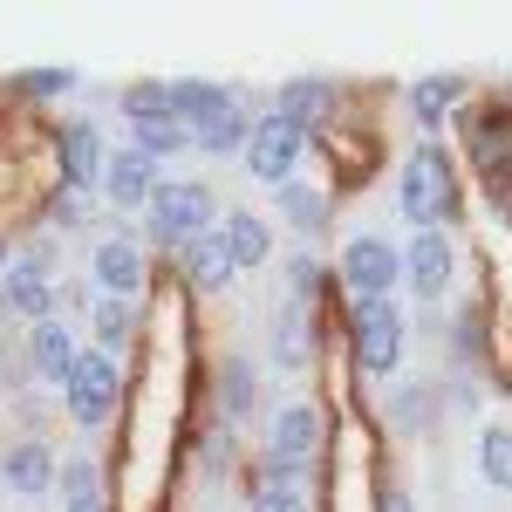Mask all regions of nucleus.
Wrapping results in <instances>:
<instances>
[{"label":"nucleus","instance_id":"f257e3e1","mask_svg":"<svg viewBox=\"0 0 512 512\" xmlns=\"http://www.w3.org/2000/svg\"><path fill=\"white\" fill-rule=\"evenodd\" d=\"M396 205H403V219H410L417 233H437V226H451V219H458V185H451V158H444L437 144H424L417 158L403 164Z\"/></svg>","mask_w":512,"mask_h":512},{"label":"nucleus","instance_id":"f03ea898","mask_svg":"<svg viewBox=\"0 0 512 512\" xmlns=\"http://www.w3.org/2000/svg\"><path fill=\"white\" fill-rule=\"evenodd\" d=\"M355 369L362 376H390L403 362V315L390 301H355Z\"/></svg>","mask_w":512,"mask_h":512},{"label":"nucleus","instance_id":"7ed1b4c3","mask_svg":"<svg viewBox=\"0 0 512 512\" xmlns=\"http://www.w3.org/2000/svg\"><path fill=\"white\" fill-rule=\"evenodd\" d=\"M144 212H151V239L192 246V239L212 226V192H205V185H158V198H151Z\"/></svg>","mask_w":512,"mask_h":512},{"label":"nucleus","instance_id":"20e7f679","mask_svg":"<svg viewBox=\"0 0 512 512\" xmlns=\"http://www.w3.org/2000/svg\"><path fill=\"white\" fill-rule=\"evenodd\" d=\"M396 280H403V253H396L390 239H376V233L349 239V253H342V287H349L355 301H383Z\"/></svg>","mask_w":512,"mask_h":512},{"label":"nucleus","instance_id":"39448f33","mask_svg":"<svg viewBox=\"0 0 512 512\" xmlns=\"http://www.w3.org/2000/svg\"><path fill=\"white\" fill-rule=\"evenodd\" d=\"M301 151H308V130L294 117H260L253 137H246V171L267 178V185H287V171H294Z\"/></svg>","mask_w":512,"mask_h":512},{"label":"nucleus","instance_id":"423d86ee","mask_svg":"<svg viewBox=\"0 0 512 512\" xmlns=\"http://www.w3.org/2000/svg\"><path fill=\"white\" fill-rule=\"evenodd\" d=\"M117 390H123L117 362H110V355H82L76 376H69V417L96 431V424H103V417L117 410Z\"/></svg>","mask_w":512,"mask_h":512},{"label":"nucleus","instance_id":"0eeeda50","mask_svg":"<svg viewBox=\"0 0 512 512\" xmlns=\"http://www.w3.org/2000/svg\"><path fill=\"white\" fill-rule=\"evenodd\" d=\"M458 123H465V151L478 171L512 178V110H465Z\"/></svg>","mask_w":512,"mask_h":512},{"label":"nucleus","instance_id":"6e6552de","mask_svg":"<svg viewBox=\"0 0 512 512\" xmlns=\"http://www.w3.org/2000/svg\"><path fill=\"white\" fill-rule=\"evenodd\" d=\"M315 151H328L335 178L342 185H362L369 164H376V130H349V123H321L315 130Z\"/></svg>","mask_w":512,"mask_h":512},{"label":"nucleus","instance_id":"1a4fd4ad","mask_svg":"<svg viewBox=\"0 0 512 512\" xmlns=\"http://www.w3.org/2000/svg\"><path fill=\"white\" fill-rule=\"evenodd\" d=\"M403 280H410L424 301H437V294L451 287V239L444 233H417L410 253H403Z\"/></svg>","mask_w":512,"mask_h":512},{"label":"nucleus","instance_id":"9d476101","mask_svg":"<svg viewBox=\"0 0 512 512\" xmlns=\"http://www.w3.org/2000/svg\"><path fill=\"white\" fill-rule=\"evenodd\" d=\"M151 171H158V158H144V151L130 144V151H117V158H110L103 192L117 198V205H151V198H158V178H151Z\"/></svg>","mask_w":512,"mask_h":512},{"label":"nucleus","instance_id":"9b49d317","mask_svg":"<svg viewBox=\"0 0 512 512\" xmlns=\"http://www.w3.org/2000/svg\"><path fill=\"white\" fill-rule=\"evenodd\" d=\"M0 472H7V485H14L21 499H41V492L55 485V451H48V437H28V444H14Z\"/></svg>","mask_w":512,"mask_h":512},{"label":"nucleus","instance_id":"f8f14e48","mask_svg":"<svg viewBox=\"0 0 512 512\" xmlns=\"http://www.w3.org/2000/svg\"><path fill=\"white\" fill-rule=\"evenodd\" d=\"M321 410L315 403H294V410H280V424H274V458H287V465H308L315 458V444H321Z\"/></svg>","mask_w":512,"mask_h":512},{"label":"nucleus","instance_id":"ddd939ff","mask_svg":"<svg viewBox=\"0 0 512 512\" xmlns=\"http://www.w3.org/2000/svg\"><path fill=\"white\" fill-rule=\"evenodd\" d=\"M328 110H335V82H321V76H294L287 89H280V117H294L301 130H308V123H315V130H321V123H335Z\"/></svg>","mask_w":512,"mask_h":512},{"label":"nucleus","instance_id":"4468645a","mask_svg":"<svg viewBox=\"0 0 512 512\" xmlns=\"http://www.w3.org/2000/svg\"><path fill=\"white\" fill-rule=\"evenodd\" d=\"M185 280L205 287V294L233 280V246H226V233H198L192 246H185Z\"/></svg>","mask_w":512,"mask_h":512},{"label":"nucleus","instance_id":"2eb2a0df","mask_svg":"<svg viewBox=\"0 0 512 512\" xmlns=\"http://www.w3.org/2000/svg\"><path fill=\"white\" fill-rule=\"evenodd\" d=\"M28 355H35V369L41 376H48V383H69V376H76V335H69V328H62V321H41L35 328V342H28Z\"/></svg>","mask_w":512,"mask_h":512},{"label":"nucleus","instance_id":"dca6fc26","mask_svg":"<svg viewBox=\"0 0 512 512\" xmlns=\"http://www.w3.org/2000/svg\"><path fill=\"white\" fill-rule=\"evenodd\" d=\"M96 280H103V294H110V301L137 294V280H144L137 246H130V239H103V246H96Z\"/></svg>","mask_w":512,"mask_h":512},{"label":"nucleus","instance_id":"f3484780","mask_svg":"<svg viewBox=\"0 0 512 512\" xmlns=\"http://www.w3.org/2000/svg\"><path fill=\"white\" fill-rule=\"evenodd\" d=\"M48 301H55V287H48V260H21L14 274H7V308H21V315L35 321H48Z\"/></svg>","mask_w":512,"mask_h":512},{"label":"nucleus","instance_id":"a211bd4d","mask_svg":"<svg viewBox=\"0 0 512 512\" xmlns=\"http://www.w3.org/2000/svg\"><path fill=\"white\" fill-rule=\"evenodd\" d=\"M130 130H137V151H144V158H171V151L198 144L192 130L178 123V110H144V117H130Z\"/></svg>","mask_w":512,"mask_h":512},{"label":"nucleus","instance_id":"6ab92c4d","mask_svg":"<svg viewBox=\"0 0 512 512\" xmlns=\"http://www.w3.org/2000/svg\"><path fill=\"white\" fill-rule=\"evenodd\" d=\"M62 171H69V185H96L110 171V158H103V144H96L89 123H69L62 130Z\"/></svg>","mask_w":512,"mask_h":512},{"label":"nucleus","instance_id":"aec40b11","mask_svg":"<svg viewBox=\"0 0 512 512\" xmlns=\"http://www.w3.org/2000/svg\"><path fill=\"white\" fill-rule=\"evenodd\" d=\"M171 110H178V117H192V130H198V123L239 110V103H233V89H219V82H171Z\"/></svg>","mask_w":512,"mask_h":512},{"label":"nucleus","instance_id":"412c9836","mask_svg":"<svg viewBox=\"0 0 512 512\" xmlns=\"http://www.w3.org/2000/svg\"><path fill=\"white\" fill-rule=\"evenodd\" d=\"M219 233H226V246H233V267H260V260L274 253V233H267L260 212H233Z\"/></svg>","mask_w":512,"mask_h":512},{"label":"nucleus","instance_id":"4be33fe9","mask_svg":"<svg viewBox=\"0 0 512 512\" xmlns=\"http://www.w3.org/2000/svg\"><path fill=\"white\" fill-rule=\"evenodd\" d=\"M308 355H315V342H308V301H287L280 328H274V362L280 369H308Z\"/></svg>","mask_w":512,"mask_h":512},{"label":"nucleus","instance_id":"5701e85b","mask_svg":"<svg viewBox=\"0 0 512 512\" xmlns=\"http://www.w3.org/2000/svg\"><path fill=\"white\" fill-rule=\"evenodd\" d=\"M451 103H465V82H458V76H431V82H417V89H410V110H417V123H424V130H431V123H444V110H451Z\"/></svg>","mask_w":512,"mask_h":512},{"label":"nucleus","instance_id":"b1692460","mask_svg":"<svg viewBox=\"0 0 512 512\" xmlns=\"http://www.w3.org/2000/svg\"><path fill=\"white\" fill-rule=\"evenodd\" d=\"M280 212L294 219V233H321L328 226V192H315V185H280Z\"/></svg>","mask_w":512,"mask_h":512},{"label":"nucleus","instance_id":"393cba45","mask_svg":"<svg viewBox=\"0 0 512 512\" xmlns=\"http://www.w3.org/2000/svg\"><path fill=\"white\" fill-rule=\"evenodd\" d=\"M478 465H485V478H492L499 492H512V431H506V424L478 437Z\"/></svg>","mask_w":512,"mask_h":512},{"label":"nucleus","instance_id":"a878e982","mask_svg":"<svg viewBox=\"0 0 512 512\" xmlns=\"http://www.w3.org/2000/svg\"><path fill=\"white\" fill-rule=\"evenodd\" d=\"M205 151H246V137H253V123L239 117V110H226V117H212V123H198L192 130Z\"/></svg>","mask_w":512,"mask_h":512},{"label":"nucleus","instance_id":"bb28decb","mask_svg":"<svg viewBox=\"0 0 512 512\" xmlns=\"http://www.w3.org/2000/svg\"><path fill=\"white\" fill-rule=\"evenodd\" d=\"M89 315H96V342H110V349L130 335V308H123V301H110V294H103V301H89Z\"/></svg>","mask_w":512,"mask_h":512},{"label":"nucleus","instance_id":"cd10ccee","mask_svg":"<svg viewBox=\"0 0 512 512\" xmlns=\"http://www.w3.org/2000/svg\"><path fill=\"white\" fill-rule=\"evenodd\" d=\"M219 383H226V417H246V410H253V369H246V362H226Z\"/></svg>","mask_w":512,"mask_h":512},{"label":"nucleus","instance_id":"c85d7f7f","mask_svg":"<svg viewBox=\"0 0 512 512\" xmlns=\"http://www.w3.org/2000/svg\"><path fill=\"white\" fill-rule=\"evenodd\" d=\"M253 512H308V499H301V485H260Z\"/></svg>","mask_w":512,"mask_h":512},{"label":"nucleus","instance_id":"c756f323","mask_svg":"<svg viewBox=\"0 0 512 512\" xmlns=\"http://www.w3.org/2000/svg\"><path fill=\"white\" fill-rule=\"evenodd\" d=\"M62 492H69V506H89L96 499V465H69L62 472Z\"/></svg>","mask_w":512,"mask_h":512},{"label":"nucleus","instance_id":"7c9ffc66","mask_svg":"<svg viewBox=\"0 0 512 512\" xmlns=\"http://www.w3.org/2000/svg\"><path fill=\"white\" fill-rule=\"evenodd\" d=\"M417 417H431V396H424V383H410V390L396 396V424H403V431H410V424H417Z\"/></svg>","mask_w":512,"mask_h":512},{"label":"nucleus","instance_id":"2f4dec72","mask_svg":"<svg viewBox=\"0 0 512 512\" xmlns=\"http://www.w3.org/2000/svg\"><path fill=\"white\" fill-rule=\"evenodd\" d=\"M376 512H410V499H403V492H383V499H376Z\"/></svg>","mask_w":512,"mask_h":512},{"label":"nucleus","instance_id":"473e14b6","mask_svg":"<svg viewBox=\"0 0 512 512\" xmlns=\"http://www.w3.org/2000/svg\"><path fill=\"white\" fill-rule=\"evenodd\" d=\"M69 512H103V499H89V506H69Z\"/></svg>","mask_w":512,"mask_h":512}]
</instances>
